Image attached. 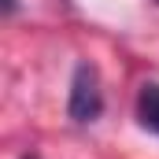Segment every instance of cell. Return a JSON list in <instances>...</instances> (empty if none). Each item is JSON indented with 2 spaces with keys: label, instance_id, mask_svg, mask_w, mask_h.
I'll return each instance as SVG.
<instances>
[{
  "label": "cell",
  "instance_id": "obj_1",
  "mask_svg": "<svg viewBox=\"0 0 159 159\" xmlns=\"http://www.w3.org/2000/svg\"><path fill=\"white\" fill-rule=\"evenodd\" d=\"M104 111V89H100V74L93 63H78L74 78H70V96H67V115L74 122H96Z\"/></svg>",
  "mask_w": 159,
  "mask_h": 159
},
{
  "label": "cell",
  "instance_id": "obj_2",
  "mask_svg": "<svg viewBox=\"0 0 159 159\" xmlns=\"http://www.w3.org/2000/svg\"><path fill=\"white\" fill-rule=\"evenodd\" d=\"M137 122L148 133H159V81L141 85V93H137Z\"/></svg>",
  "mask_w": 159,
  "mask_h": 159
},
{
  "label": "cell",
  "instance_id": "obj_3",
  "mask_svg": "<svg viewBox=\"0 0 159 159\" xmlns=\"http://www.w3.org/2000/svg\"><path fill=\"white\" fill-rule=\"evenodd\" d=\"M26 159H34V156H26Z\"/></svg>",
  "mask_w": 159,
  "mask_h": 159
}]
</instances>
